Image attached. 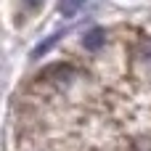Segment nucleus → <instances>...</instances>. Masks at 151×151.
<instances>
[{
	"label": "nucleus",
	"mask_w": 151,
	"mask_h": 151,
	"mask_svg": "<svg viewBox=\"0 0 151 151\" xmlns=\"http://www.w3.org/2000/svg\"><path fill=\"white\" fill-rule=\"evenodd\" d=\"M82 3L85 0H58V11H61V16H74L82 8Z\"/></svg>",
	"instance_id": "2"
},
{
	"label": "nucleus",
	"mask_w": 151,
	"mask_h": 151,
	"mask_svg": "<svg viewBox=\"0 0 151 151\" xmlns=\"http://www.w3.org/2000/svg\"><path fill=\"white\" fill-rule=\"evenodd\" d=\"M40 3H42V0H24V5H27V8H37Z\"/></svg>",
	"instance_id": "4"
},
{
	"label": "nucleus",
	"mask_w": 151,
	"mask_h": 151,
	"mask_svg": "<svg viewBox=\"0 0 151 151\" xmlns=\"http://www.w3.org/2000/svg\"><path fill=\"white\" fill-rule=\"evenodd\" d=\"M106 42V32L104 29H98V27H93L90 32H85V37H82V45H85V50H101V45Z\"/></svg>",
	"instance_id": "1"
},
{
	"label": "nucleus",
	"mask_w": 151,
	"mask_h": 151,
	"mask_svg": "<svg viewBox=\"0 0 151 151\" xmlns=\"http://www.w3.org/2000/svg\"><path fill=\"white\" fill-rule=\"evenodd\" d=\"M56 40H58V35H53V37H48V40H45V42H40V45H37V48H35V53H32V58H40V56H42V53H48V48H50V45H53V42H56Z\"/></svg>",
	"instance_id": "3"
}]
</instances>
